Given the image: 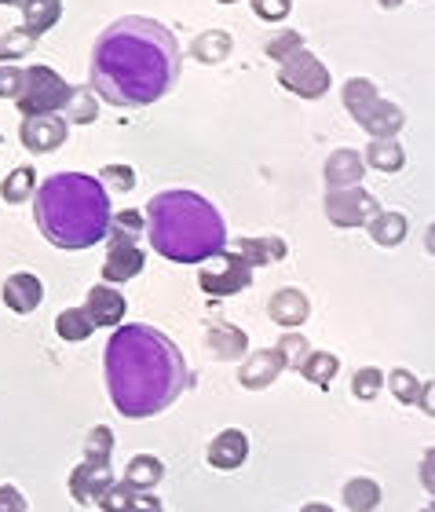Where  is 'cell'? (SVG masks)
Returning a JSON list of instances; mask_svg holds the SVG:
<instances>
[{"mask_svg": "<svg viewBox=\"0 0 435 512\" xmlns=\"http://www.w3.org/2000/svg\"><path fill=\"white\" fill-rule=\"evenodd\" d=\"M88 74L99 103L117 110L150 107L180 81V44L169 26L125 15L99 33Z\"/></svg>", "mask_w": 435, "mask_h": 512, "instance_id": "obj_1", "label": "cell"}, {"mask_svg": "<svg viewBox=\"0 0 435 512\" xmlns=\"http://www.w3.org/2000/svg\"><path fill=\"white\" fill-rule=\"evenodd\" d=\"M103 366L110 403L121 417L161 414L191 384V370L176 341L147 322H121L107 341Z\"/></svg>", "mask_w": 435, "mask_h": 512, "instance_id": "obj_2", "label": "cell"}, {"mask_svg": "<svg viewBox=\"0 0 435 512\" xmlns=\"http://www.w3.org/2000/svg\"><path fill=\"white\" fill-rule=\"evenodd\" d=\"M33 220L55 249L77 253L92 249L110 235V194L96 176L85 172H55L33 191Z\"/></svg>", "mask_w": 435, "mask_h": 512, "instance_id": "obj_3", "label": "cell"}, {"mask_svg": "<svg viewBox=\"0 0 435 512\" xmlns=\"http://www.w3.org/2000/svg\"><path fill=\"white\" fill-rule=\"evenodd\" d=\"M143 231L150 249L172 264H205L227 246V224L209 198L194 191H161L150 198Z\"/></svg>", "mask_w": 435, "mask_h": 512, "instance_id": "obj_4", "label": "cell"}, {"mask_svg": "<svg viewBox=\"0 0 435 512\" xmlns=\"http://www.w3.org/2000/svg\"><path fill=\"white\" fill-rule=\"evenodd\" d=\"M344 110H348L355 125H362L370 132L373 139H384V136H395V132H403L406 125V114L395 107L392 99H384L377 92L370 77H351L344 81Z\"/></svg>", "mask_w": 435, "mask_h": 512, "instance_id": "obj_5", "label": "cell"}, {"mask_svg": "<svg viewBox=\"0 0 435 512\" xmlns=\"http://www.w3.org/2000/svg\"><path fill=\"white\" fill-rule=\"evenodd\" d=\"M70 81L63 74H55L52 66H30L26 70V81H22V92L15 99V107L22 110V118H37V114H63L66 99H70Z\"/></svg>", "mask_w": 435, "mask_h": 512, "instance_id": "obj_6", "label": "cell"}, {"mask_svg": "<svg viewBox=\"0 0 435 512\" xmlns=\"http://www.w3.org/2000/svg\"><path fill=\"white\" fill-rule=\"evenodd\" d=\"M278 85L300 99H322L329 92V70L319 55L300 48L286 63H278Z\"/></svg>", "mask_w": 435, "mask_h": 512, "instance_id": "obj_7", "label": "cell"}, {"mask_svg": "<svg viewBox=\"0 0 435 512\" xmlns=\"http://www.w3.org/2000/svg\"><path fill=\"white\" fill-rule=\"evenodd\" d=\"M249 282H253V267L245 264L234 249H220V253L209 256L202 264V271H198V286H202V293H209V297H234V293L249 289Z\"/></svg>", "mask_w": 435, "mask_h": 512, "instance_id": "obj_8", "label": "cell"}, {"mask_svg": "<svg viewBox=\"0 0 435 512\" xmlns=\"http://www.w3.org/2000/svg\"><path fill=\"white\" fill-rule=\"evenodd\" d=\"M377 213H381V202L370 191H362V183L359 187H333V191H326V220L333 227H340V231L366 227Z\"/></svg>", "mask_w": 435, "mask_h": 512, "instance_id": "obj_9", "label": "cell"}, {"mask_svg": "<svg viewBox=\"0 0 435 512\" xmlns=\"http://www.w3.org/2000/svg\"><path fill=\"white\" fill-rule=\"evenodd\" d=\"M147 264L143 249L136 246V238L121 235V231H110L107 242V260H103V282L107 286H125L128 278H136Z\"/></svg>", "mask_w": 435, "mask_h": 512, "instance_id": "obj_10", "label": "cell"}, {"mask_svg": "<svg viewBox=\"0 0 435 512\" xmlns=\"http://www.w3.org/2000/svg\"><path fill=\"white\" fill-rule=\"evenodd\" d=\"M66 136H70V125H66L63 114H37V118H22L19 139L30 154H48V150L63 147Z\"/></svg>", "mask_w": 435, "mask_h": 512, "instance_id": "obj_11", "label": "cell"}, {"mask_svg": "<svg viewBox=\"0 0 435 512\" xmlns=\"http://www.w3.org/2000/svg\"><path fill=\"white\" fill-rule=\"evenodd\" d=\"M125 311H128V304H125V297H121V289H117V286L99 282V286L88 289L85 315L92 319V326H96V330H114V326H121Z\"/></svg>", "mask_w": 435, "mask_h": 512, "instance_id": "obj_12", "label": "cell"}, {"mask_svg": "<svg viewBox=\"0 0 435 512\" xmlns=\"http://www.w3.org/2000/svg\"><path fill=\"white\" fill-rule=\"evenodd\" d=\"M286 370L282 355L275 348H260V352H249L238 366V384L249 388V392H264L267 384H275L278 374Z\"/></svg>", "mask_w": 435, "mask_h": 512, "instance_id": "obj_13", "label": "cell"}, {"mask_svg": "<svg viewBox=\"0 0 435 512\" xmlns=\"http://www.w3.org/2000/svg\"><path fill=\"white\" fill-rule=\"evenodd\" d=\"M0 297H4V304H8L15 315H30V311L41 308L44 286H41V278L33 275V271H15V275L4 278Z\"/></svg>", "mask_w": 435, "mask_h": 512, "instance_id": "obj_14", "label": "cell"}, {"mask_svg": "<svg viewBox=\"0 0 435 512\" xmlns=\"http://www.w3.org/2000/svg\"><path fill=\"white\" fill-rule=\"evenodd\" d=\"M205 458H209V465L220 472L242 469L245 458H249V436H245L242 428H223L220 436H213V443H209V450H205Z\"/></svg>", "mask_w": 435, "mask_h": 512, "instance_id": "obj_15", "label": "cell"}, {"mask_svg": "<svg viewBox=\"0 0 435 512\" xmlns=\"http://www.w3.org/2000/svg\"><path fill=\"white\" fill-rule=\"evenodd\" d=\"M114 483V469L110 465H92V461H81L74 472H70V494H74L77 505H96L99 494Z\"/></svg>", "mask_w": 435, "mask_h": 512, "instance_id": "obj_16", "label": "cell"}, {"mask_svg": "<svg viewBox=\"0 0 435 512\" xmlns=\"http://www.w3.org/2000/svg\"><path fill=\"white\" fill-rule=\"evenodd\" d=\"M205 348L216 359H223V363H238L249 352V337H245V330L231 326V322H209L205 326Z\"/></svg>", "mask_w": 435, "mask_h": 512, "instance_id": "obj_17", "label": "cell"}, {"mask_svg": "<svg viewBox=\"0 0 435 512\" xmlns=\"http://www.w3.org/2000/svg\"><path fill=\"white\" fill-rule=\"evenodd\" d=\"M267 315H271V322L282 326V330H297V326L308 322L311 304L300 289H278L275 297L267 300Z\"/></svg>", "mask_w": 435, "mask_h": 512, "instance_id": "obj_18", "label": "cell"}, {"mask_svg": "<svg viewBox=\"0 0 435 512\" xmlns=\"http://www.w3.org/2000/svg\"><path fill=\"white\" fill-rule=\"evenodd\" d=\"M322 176H326V187L333 191V187H359L362 176H366V165H362V154L351 147H340L333 150L326 158V169H322Z\"/></svg>", "mask_w": 435, "mask_h": 512, "instance_id": "obj_19", "label": "cell"}, {"mask_svg": "<svg viewBox=\"0 0 435 512\" xmlns=\"http://www.w3.org/2000/svg\"><path fill=\"white\" fill-rule=\"evenodd\" d=\"M234 253L242 256L245 264L253 267H267V264H278V260H286V242L278 235H260V238H238V249Z\"/></svg>", "mask_w": 435, "mask_h": 512, "instance_id": "obj_20", "label": "cell"}, {"mask_svg": "<svg viewBox=\"0 0 435 512\" xmlns=\"http://www.w3.org/2000/svg\"><path fill=\"white\" fill-rule=\"evenodd\" d=\"M362 165H366V169H377V172H399L406 165L403 143H399L395 136L370 139V147H366V154H362Z\"/></svg>", "mask_w": 435, "mask_h": 512, "instance_id": "obj_21", "label": "cell"}, {"mask_svg": "<svg viewBox=\"0 0 435 512\" xmlns=\"http://www.w3.org/2000/svg\"><path fill=\"white\" fill-rule=\"evenodd\" d=\"M63 19V0H26L22 4V30L41 37Z\"/></svg>", "mask_w": 435, "mask_h": 512, "instance_id": "obj_22", "label": "cell"}, {"mask_svg": "<svg viewBox=\"0 0 435 512\" xmlns=\"http://www.w3.org/2000/svg\"><path fill=\"white\" fill-rule=\"evenodd\" d=\"M165 476V465H161L154 454H136V458L125 465V487L128 491H154Z\"/></svg>", "mask_w": 435, "mask_h": 512, "instance_id": "obj_23", "label": "cell"}, {"mask_svg": "<svg viewBox=\"0 0 435 512\" xmlns=\"http://www.w3.org/2000/svg\"><path fill=\"white\" fill-rule=\"evenodd\" d=\"M366 231H370V238L377 242V246L392 249V246H399V242L406 238L410 224H406L403 213H388V209H381V213H377L370 224H366Z\"/></svg>", "mask_w": 435, "mask_h": 512, "instance_id": "obj_24", "label": "cell"}, {"mask_svg": "<svg viewBox=\"0 0 435 512\" xmlns=\"http://www.w3.org/2000/svg\"><path fill=\"white\" fill-rule=\"evenodd\" d=\"M388 388H392V395L403 406L421 403L425 410H432V399H428V384H421L414 374H410V370H403V366H395L392 374H388Z\"/></svg>", "mask_w": 435, "mask_h": 512, "instance_id": "obj_25", "label": "cell"}, {"mask_svg": "<svg viewBox=\"0 0 435 512\" xmlns=\"http://www.w3.org/2000/svg\"><path fill=\"white\" fill-rule=\"evenodd\" d=\"M191 55L198 59V63H223L227 55H231V33L227 30H205L194 37L191 44Z\"/></svg>", "mask_w": 435, "mask_h": 512, "instance_id": "obj_26", "label": "cell"}, {"mask_svg": "<svg viewBox=\"0 0 435 512\" xmlns=\"http://www.w3.org/2000/svg\"><path fill=\"white\" fill-rule=\"evenodd\" d=\"M63 114H66V121H74V125H92V121L99 118V96L92 92V85L70 88V99H66Z\"/></svg>", "mask_w": 435, "mask_h": 512, "instance_id": "obj_27", "label": "cell"}, {"mask_svg": "<svg viewBox=\"0 0 435 512\" xmlns=\"http://www.w3.org/2000/svg\"><path fill=\"white\" fill-rule=\"evenodd\" d=\"M337 355H329V352H308L304 359H300V377L304 381H311L315 388H329L333 384V377H337Z\"/></svg>", "mask_w": 435, "mask_h": 512, "instance_id": "obj_28", "label": "cell"}, {"mask_svg": "<svg viewBox=\"0 0 435 512\" xmlns=\"http://www.w3.org/2000/svg\"><path fill=\"white\" fill-rule=\"evenodd\" d=\"M381 487L373 480H366V476H355V480L344 483V505H348L351 512H373L377 505H381Z\"/></svg>", "mask_w": 435, "mask_h": 512, "instance_id": "obj_29", "label": "cell"}, {"mask_svg": "<svg viewBox=\"0 0 435 512\" xmlns=\"http://www.w3.org/2000/svg\"><path fill=\"white\" fill-rule=\"evenodd\" d=\"M33 191H37V172H33V165H19V169L8 172V180L0 187V198L8 205H22L30 202Z\"/></svg>", "mask_w": 435, "mask_h": 512, "instance_id": "obj_30", "label": "cell"}, {"mask_svg": "<svg viewBox=\"0 0 435 512\" xmlns=\"http://www.w3.org/2000/svg\"><path fill=\"white\" fill-rule=\"evenodd\" d=\"M92 330H96V326H92V319L85 315V308H66V311H59V319H55V333L70 344L88 341Z\"/></svg>", "mask_w": 435, "mask_h": 512, "instance_id": "obj_31", "label": "cell"}, {"mask_svg": "<svg viewBox=\"0 0 435 512\" xmlns=\"http://www.w3.org/2000/svg\"><path fill=\"white\" fill-rule=\"evenodd\" d=\"M384 388V370L381 366H362V370H355V377H351V395L355 399H362V403H370V399H377Z\"/></svg>", "mask_w": 435, "mask_h": 512, "instance_id": "obj_32", "label": "cell"}, {"mask_svg": "<svg viewBox=\"0 0 435 512\" xmlns=\"http://www.w3.org/2000/svg\"><path fill=\"white\" fill-rule=\"evenodd\" d=\"M33 44H37V37L26 33L22 26L19 30H8L4 37H0V63H15V59H22V55H30Z\"/></svg>", "mask_w": 435, "mask_h": 512, "instance_id": "obj_33", "label": "cell"}, {"mask_svg": "<svg viewBox=\"0 0 435 512\" xmlns=\"http://www.w3.org/2000/svg\"><path fill=\"white\" fill-rule=\"evenodd\" d=\"M110 454H114V432H110L107 425H96L85 443V461H92V465H110Z\"/></svg>", "mask_w": 435, "mask_h": 512, "instance_id": "obj_34", "label": "cell"}, {"mask_svg": "<svg viewBox=\"0 0 435 512\" xmlns=\"http://www.w3.org/2000/svg\"><path fill=\"white\" fill-rule=\"evenodd\" d=\"M99 187H103V191H117V194H125V191H132V187H136V172L128 169V165H103V169H99Z\"/></svg>", "mask_w": 435, "mask_h": 512, "instance_id": "obj_35", "label": "cell"}, {"mask_svg": "<svg viewBox=\"0 0 435 512\" xmlns=\"http://www.w3.org/2000/svg\"><path fill=\"white\" fill-rule=\"evenodd\" d=\"M300 48H304V37H300L297 30H282V33H275V37L264 44L267 59H275V63H286L289 55L300 52Z\"/></svg>", "mask_w": 435, "mask_h": 512, "instance_id": "obj_36", "label": "cell"}, {"mask_svg": "<svg viewBox=\"0 0 435 512\" xmlns=\"http://www.w3.org/2000/svg\"><path fill=\"white\" fill-rule=\"evenodd\" d=\"M99 509L103 512H132V505H136V491H128L125 483H110L107 491L99 494Z\"/></svg>", "mask_w": 435, "mask_h": 512, "instance_id": "obj_37", "label": "cell"}, {"mask_svg": "<svg viewBox=\"0 0 435 512\" xmlns=\"http://www.w3.org/2000/svg\"><path fill=\"white\" fill-rule=\"evenodd\" d=\"M275 352L282 355V363H286L289 370H297L300 359H304V355L311 352V348H308V337H297V333H286V337H278Z\"/></svg>", "mask_w": 435, "mask_h": 512, "instance_id": "obj_38", "label": "cell"}, {"mask_svg": "<svg viewBox=\"0 0 435 512\" xmlns=\"http://www.w3.org/2000/svg\"><path fill=\"white\" fill-rule=\"evenodd\" d=\"M26 70H19L15 63H0V99H19Z\"/></svg>", "mask_w": 435, "mask_h": 512, "instance_id": "obj_39", "label": "cell"}, {"mask_svg": "<svg viewBox=\"0 0 435 512\" xmlns=\"http://www.w3.org/2000/svg\"><path fill=\"white\" fill-rule=\"evenodd\" d=\"M293 11V0H253V15L264 22H282Z\"/></svg>", "mask_w": 435, "mask_h": 512, "instance_id": "obj_40", "label": "cell"}, {"mask_svg": "<svg viewBox=\"0 0 435 512\" xmlns=\"http://www.w3.org/2000/svg\"><path fill=\"white\" fill-rule=\"evenodd\" d=\"M110 231H121V235H128V238H139L143 235V213H136V209L117 213L114 220H110Z\"/></svg>", "mask_w": 435, "mask_h": 512, "instance_id": "obj_41", "label": "cell"}, {"mask_svg": "<svg viewBox=\"0 0 435 512\" xmlns=\"http://www.w3.org/2000/svg\"><path fill=\"white\" fill-rule=\"evenodd\" d=\"M0 512H30V505H26L19 487H11V483L0 487Z\"/></svg>", "mask_w": 435, "mask_h": 512, "instance_id": "obj_42", "label": "cell"}, {"mask_svg": "<svg viewBox=\"0 0 435 512\" xmlns=\"http://www.w3.org/2000/svg\"><path fill=\"white\" fill-rule=\"evenodd\" d=\"M300 512H333V509H329V505H322V502H308Z\"/></svg>", "mask_w": 435, "mask_h": 512, "instance_id": "obj_43", "label": "cell"}, {"mask_svg": "<svg viewBox=\"0 0 435 512\" xmlns=\"http://www.w3.org/2000/svg\"><path fill=\"white\" fill-rule=\"evenodd\" d=\"M0 4H4V8H22L26 0H0Z\"/></svg>", "mask_w": 435, "mask_h": 512, "instance_id": "obj_44", "label": "cell"}, {"mask_svg": "<svg viewBox=\"0 0 435 512\" xmlns=\"http://www.w3.org/2000/svg\"><path fill=\"white\" fill-rule=\"evenodd\" d=\"M377 4H381V8H399L403 0H377Z\"/></svg>", "mask_w": 435, "mask_h": 512, "instance_id": "obj_45", "label": "cell"}, {"mask_svg": "<svg viewBox=\"0 0 435 512\" xmlns=\"http://www.w3.org/2000/svg\"><path fill=\"white\" fill-rule=\"evenodd\" d=\"M216 4H238V0H216Z\"/></svg>", "mask_w": 435, "mask_h": 512, "instance_id": "obj_46", "label": "cell"}, {"mask_svg": "<svg viewBox=\"0 0 435 512\" xmlns=\"http://www.w3.org/2000/svg\"><path fill=\"white\" fill-rule=\"evenodd\" d=\"M158 512H165V509H158Z\"/></svg>", "mask_w": 435, "mask_h": 512, "instance_id": "obj_47", "label": "cell"}, {"mask_svg": "<svg viewBox=\"0 0 435 512\" xmlns=\"http://www.w3.org/2000/svg\"><path fill=\"white\" fill-rule=\"evenodd\" d=\"M425 512H432V509H425Z\"/></svg>", "mask_w": 435, "mask_h": 512, "instance_id": "obj_48", "label": "cell"}, {"mask_svg": "<svg viewBox=\"0 0 435 512\" xmlns=\"http://www.w3.org/2000/svg\"><path fill=\"white\" fill-rule=\"evenodd\" d=\"M0 139H4V136H0Z\"/></svg>", "mask_w": 435, "mask_h": 512, "instance_id": "obj_49", "label": "cell"}]
</instances>
